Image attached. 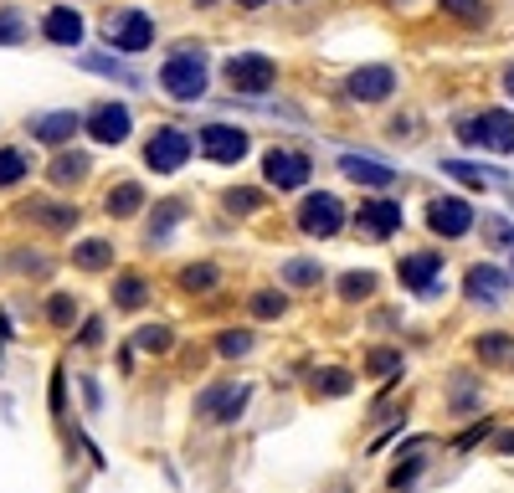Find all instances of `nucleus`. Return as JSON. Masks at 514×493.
I'll return each instance as SVG.
<instances>
[{"mask_svg": "<svg viewBox=\"0 0 514 493\" xmlns=\"http://www.w3.org/2000/svg\"><path fill=\"white\" fill-rule=\"evenodd\" d=\"M186 159H191V134H186V128H155V134H149L145 165L155 175H176Z\"/></svg>", "mask_w": 514, "mask_h": 493, "instance_id": "4", "label": "nucleus"}, {"mask_svg": "<svg viewBox=\"0 0 514 493\" xmlns=\"http://www.w3.org/2000/svg\"><path fill=\"white\" fill-rule=\"evenodd\" d=\"M463 293L473 303H489V308H499L504 303V293H509V283H504V272L499 268H489V262H473L468 268V278H463Z\"/></svg>", "mask_w": 514, "mask_h": 493, "instance_id": "14", "label": "nucleus"}, {"mask_svg": "<svg viewBox=\"0 0 514 493\" xmlns=\"http://www.w3.org/2000/svg\"><path fill=\"white\" fill-rule=\"evenodd\" d=\"M21 36H26V21H21L16 11H0V42H5V47H16Z\"/></svg>", "mask_w": 514, "mask_h": 493, "instance_id": "36", "label": "nucleus"}, {"mask_svg": "<svg viewBox=\"0 0 514 493\" xmlns=\"http://www.w3.org/2000/svg\"><path fill=\"white\" fill-rule=\"evenodd\" d=\"M226 82L237 88V93H268L278 82V62L273 57H262V52H242V57H226Z\"/></svg>", "mask_w": 514, "mask_h": 493, "instance_id": "3", "label": "nucleus"}, {"mask_svg": "<svg viewBox=\"0 0 514 493\" xmlns=\"http://www.w3.org/2000/svg\"><path fill=\"white\" fill-rule=\"evenodd\" d=\"M283 308H289V299H283L278 288H262V293H252V318H283Z\"/></svg>", "mask_w": 514, "mask_h": 493, "instance_id": "30", "label": "nucleus"}, {"mask_svg": "<svg viewBox=\"0 0 514 493\" xmlns=\"http://www.w3.org/2000/svg\"><path fill=\"white\" fill-rule=\"evenodd\" d=\"M72 262H78L82 272H103V268H113V242H109V237L78 242V247H72Z\"/></svg>", "mask_w": 514, "mask_h": 493, "instance_id": "19", "label": "nucleus"}, {"mask_svg": "<svg viewBox=\"0 0 514 493\" xmlns=\"http://www.w3.org/2000/svg\"><path fill=\"white\" fill-rule=\"evenodd\" d=\"M252 350V335L247 329H226V335H216V355H226V360H237V355Z\"/></svg>", "mask_w": 514, "mask_h": 493, "instance_id": "33", "label": "nucleus"}, {"mask_svg": "<svg viewBox=\"0 0 514 493\" xmlns=\"http://www.w3.org/2000/svg\"><path fill=\"white\" fill-rule=\"evenodd\" d=\"M366 370H370V375H381V381H391V375H402V350H370Z\"/></svg>", "mask_w": 514, "mask_h": 493, "instance_id": "31", "label": "nucleus"}, {"mask_svg": "<svg viewBox=\"0 0 514 493\" xmlns=\"http://www.w3.org/2000/svg\"><path fill=\"white\" fill-rule=\"evenodd\" d=\"M299 226H304V237H335L339 226H345V206H339L335 195H304V206H299Z\"/></svg>", "mask_w": 514, "mask_h": 493, "instance_id": "6", "label": "nucleus"}, {"mask_svg": "<svg viewBox=\"0 0 514 493\" xmlns=\"http://www.w3.org/2000/svg\"><path fill=\"white\" fill-rule=\"evenodd\" d=\"M283 278H289L293 288H314L324 272H319V262H309V257H293L289 268H283Z\"/></svg>", "mask_w": 514, "mask_h": 493, "instance_id": "32", "label": "nucleus"}, {"mask_svg": "<svg viewBox=\"0 0 514 493\" xmlns=\"http://www.w3.org/2000/svg\"><path fill=\"white\" fill-rule=\"evenodd\" d=\"M448 16H458V21H479L483 16V0H437Z\"/></svg>", "mask_w": 514, "mask_h": 493, "instance_id": "37", "label": "nucleus"}, {"mask_svg": "<svg viewBox=\"0 0 514 493\" xmlns=\"http://www.w3.org/2000/svg\"><path fill=\"white\" fill-rule=\"evenodd\" d=\"M489 431H494V427H489V422H479V427H468V431H463V437H458L452 447H479L483 437H489Z\"/></svg>", "mask_w": 514, "mask_h": 493, "instance_id": "42", "label": "nucleus"}, {"mask_svg": "<svg viewBox=\"0 0 514 493\" xmlns=\"http://www.w3.org/2000/svg\"><path fill=\"white\" fill-rule=\"evenodd\" d=\"M26 170H32V165H26V155H21V149H0V191L21 185V180H26Z\"/></svg>", "mask_w": 514, "mask_h": 493, "instance_id": "25", "label": "nucleus"}, {"mask_svg": "<svg viewBox=\"0 0 514 493\" xmlns=\"http://www.w3.org/2000/svg\"><path fill=\"white\" fill-rule=\"evenodd\" d=\"M443 175L463 180V185H473V191H483V185H499V170H483V165H468V159H443Z\"/></svg>", "mask_w": 514, "mask_h": 493, "instance_id": "21", "label": "nucleus"}, {"mask_svg": "<svg viewBox=\"0 0 514 493\" xmlns=\"http://www.w3.org/2000/svg\"><path fill=\"white\" fill-rule=\"evenodd\" d=\"M78 128H82L78 113H42V119H32V139H42V144H67Z\"/></svg>", "mask_w": 514, "mask_h": 493, "instance_id": "18", "label": "nucleus"}, {"mask_svg": "<svg viewBox=\"0 0 514 493\" xmlns=\"http://www.w3.org/2000/svg\"><path fill=\"white\" fill-rule=\"evenodd\" d=\"M402 283L412 288V293H433V278L443 272V257L437 252H412V257H402Z\"/></svg>", "mask_w": 514, "mask_h": 493, "instance_id": "16", "label": "nucleus"}, {"mask_svg": "<svg viewBox=\"0 0 514 493\" xmlns=\"http://www.w3.org/2000/svg\"><path fill=\"white\" fill-rule=\"evenodd\" d=\"M26 216L36 226H47V232H72L78 226V206H47V201H36V206H26Z\"/></svg>", "mask_w": 514, "mask_h": 493, "instance_id": "20", "label": "nucleus"}, {"mask_svg": "<svg viewBox=\"0 0 514 493\" xmlns=\"http://www.w3.org/2000/svg\"><path fill=\"white\" fill-rule=\"evenodd\" d=\"M391 88H396V72L391 67H355L350 78H345V93L360 98V103H381V98H391Z\"/></svg>", "mask_w": 514, "mask_h": 493, "instance_id": "13", "label": "nucleus"}, {"mask_svg": "<svg viewBox=\"0 0 514 493\" xmlns=\"http://www.w3.org/2000/svg\"><path fill=\"white\" fill-rule=\"evenodd\" d=\"M473 350H479V360H494V365H509V360H514V339H509V335H483L479 345H473Z\"/></svg>", "mask_w": 514, "mask_h": 493, "instance_id": "26", "label": "nucleus"}, {"mask_svg": "<svg viewBox=\"0 0 514 493\" xmlns=\"http://www.w3.org/2000/svg\"><path fill=\"white\" fill-rule=\"evenodd\" d=\"M82 67H88V72H103V78H119V82H128V88L139 82L124 62H113V57H82Z\"/></svg>", "mask_w": 514, "mask_h": 493, "instance_id": "34", "label": "nucleus"}, {"mask_svg": "<svg viewBox=\"0 0 514 493\" xmlns=\"http://www.w3.org/2000/svg\"><path fill=\"white\" fill-rule=\"evenodd\" d=\"M427 226H433L437 237H468L473 232V206L458 201V195H443L427 206Z\"/></svg>", "mask_w": 514, "mask_h": 493, "instance_id": "11", "label": "nucleus"}, {"mask_svg": "<svg viewBox=\"0 0 514 493\" xmlns=\"http://www.w3.org/2000/svg\"><path fill=\"white\" fill-rule=\"evenodd\" d=\"M47 314H52V324H72V314H78V303L67 299V293H57V299L47 303Z\"/></svg>", "mask_w": 514, "mask_h": 493, "instance_id": "40", "label": "nucleus"}, {"mask_svg": "<svg viewBox=\"0 0 514 493\" xmlns=\"http://www.w3.org/2000/svg\"><path fill=\"white\" fill-rule=\"evenodd\" d=\"M160 88L170 98H180V103H195V98L206 93V57L201 52H176L160 67Z\"/></svg>", "mask_w": 514, "mask_h": 493, "instance_id": "2", "label": "nucleus"}, {"mask_svg": "<svg viewBox=\"0 0 514 493\" xmlns=\"http://www.w3.org/2000/svg\"><path fill=\"white\" fill-rule=\"evenodd\" d=\"M128 128H134V113H128L124 103H98V109L88 113V134H93L98 144H124Z\"/></svg>", "mask_w": 514, "mask_h": 493, "instance_id": "12", "label": "nucleus"}, {"mask_svg": "<svg viewBox=\"0 0 514 493\" xmlns=\"http://www.w3.org/2000/svg\"><path fill=\"white\" fill-rule=\"evenodd\" d=\"M376 293V272H345L339 278V299L355 303V299H370Z\"/></svg>", "mask_w": 514, "mask_h": 493, "instance_id": "27", "label": "nucleus"}, {"mask_svg": "<svg viewBox=\"0 0 514 493\" xmlns=\"http://www.w3.org/2000/svg\"><path fill=\"white\" fill-rule=\"evenodd\" d=\"M180 283H186V293H211L216 288V268L211 262H191V268L180 272Z\"/></svg>", "mask_w": 514, "mask_h": 493, "instance_id": "29", "label": "nucleus"}, {"mask_svg": "<svg viewBox=\"0 0 514 493\" xmlns=\"http://www.w3.org/2000/svg\"><path fill=\"white\" fill-rule=\"evenodd\" d=\"M145 299H149V283L139 272H124V278L113 283V303H119V308H139Z\"/></svg>", "mask_w": 514, "mask_h": 493, "instance_id": "24", "label": "nucleus"}, {"mask_svg": "<svg viewBox=\"0 0 514 493\" xmlns=\"http://www.w3.org/2000/svg\"><path fill=\"white\" fill-rule=\"evenodd\" d=\"M499 452H509L514 458V431H499Z\"/></svg>", "mask_w": 514, "mask_h": 493, "instance_id": "44", "label": "nucleus"}, {"mask_svg": "<svg viewBox=\"0 0 514 493\" xmlns=\"http://www.w3.org/2000/svg\"><path fill=\"white\" fill-rule=\"evenodd\" d=\"M262 180L278 185V191H299L309 180V155H299V149H268L262 155Z\"/></svg>", "mask_w": 514, "mask_h": 493, "instance_id": "7", "label": "nucleus"}, {"mask_svg": "<svg viewBox=\"0 0 514 493\" xmlns=\"http://www.w3.org/2000/svg\"><path fill=\"white\" fill-rule=\"evenodd\" d=\"M422 473V458H412V462H402V468H396V473H391V483H396V488H402V483H412V478Z\"/></svg>", "mask_w": 514, "mask_h": 493, "instance_id": "43", "label": "nucleus"}, {"mask_svg": "<svg viewBox=\"0 0 514 493\" xmlns=\"http://www.w3.org/2000/svg\"><path fill=\"white\" fill-rule=\"evenodd\" d=\"M314 391H319V396H345V391H350V375H345V370H324L319 381H314Z\"/></svg>", "mask_w": 514, "mask_h": 493, "instance_id": "35", "label": "nucleus"}, {"mask_svg": "<svg viewBox=\"0 0 514 493\" xmlns=\"http://www.w3.org/2000/svg\"><path fill=\"white\" fill-rule=\"evenodd\" d=\"M88 175V159L82 155H57L52 159V180H57V185H72V180H82Z\"/></svg>", "mask_w": 514, "mask_h": 493, "instance_id": "28", "label": "nucleus"}, {"mask_svg": "<svg viewBox=\"0 0 514 493\" xmlns=\"http://www.w3.org/2000/svg\"><path fill=\"white\" fill-rule=\"evenodd\" d=\"M242 11H257V5H268V0H237Z\"/></svg>", "mask_w": 514, "mask_h": 493, "instance_id": "46", "label": "nucleus"}, {"mask_svg": "<svg viewBox=\"0 0 514 493\" xmlns=\"http://www.w3.org/2000/svg\"><path fill=\"white\" fill-rule=\"evenodd\" d=\"M42 32H47V42H57V47H78L82 42V16L72 11V5H57V11H47Z\"/></svg>", "mask_w": 514, "mask_h": 493, "instance_id": "17", "label": "nucleus"}, {"mask_svg": "<svg viewBox=\"0 0 514 493\" xmlns=\"http://www.w3.org/2000/svg\"><path fill=\"white\" fill-rule=\"evenodd\" d=\"M201 155L216 159V165H237L247 155V134L237 124H206L201 128Z\"/></svg>", "mask_w": 514, "mask_h": 493, "instance_id": "10", "label": "nucleus"}, {"mask_svg": "<svg viewBox=\"0 0 514 493\" xmlns=\"http://www.w3.org/2000/svg\"><path fill=\"white\" fill-rule=\"evenodd\" d=\"M201 5H211V0H201Z\"/></svg>", "mask_w": 514, "mask_h": 493, "instance_id": "47", "label": "nucleus"}, {"mask_svg": "<svg viewBox=\"0 0 514 493\" xmlns=\"http://www.w3.org/2000/svg\"><path fill=\"white\" fill-rule=\"evenodd\" d=\"M339 170H345L355 185H370V191H391V185H396V170L381 165V159H366V155H339Z\"/></svg>", "mask_w": 514, "mask_h": 493, "instance_id": "15", "label": "nucleus"}, {"mask_svg": "<svg viewBox=\"0 0 514 493\" xmlns=\"http://www.w3.org/2000/svg\"><path fill=\"white\" fill-rule=\"evenodd\" d=\"M139 206H145V191H139L134 180L113 185V191H109V201H103V211H109V216H119V222H124V216H134Z\"/></svg>", "mask_w": 514, "mask_h": 493, "instance_id": "22", "label": "nucleus"}, {"mask_svg": "<svg viewBox=\"0 0 514 493\" xmlns=\"http://www.w3.org/2000/svg\"><path fill=\"white\" fill-rule=\"evenodd\" d=\"M463 144H479L489 155H514V113L509 109H483L479 119L458 124Z\"/></svg>", "mask_w": 514, "mask_h": 493, "instance_id": "1", "label": "nucleus"}, {"mask_svg": "<svg viewBox=\"0 0 514 493\" xmlns=\"http://www.w3.org/2000/svg\"><path fill=\"white\" fill-rule=\"evenodd\" d=\"M355 226H360L370 242L396 237V232H402V201H391V195H376V201H366V206H360Z\"/></svg>", "mask_w": 514, "mask_h": 493, "instance_id": "9", "label": "nucleus"}, {"mask_svg": "<svg viewBox=\"0 0 514 493\" xmlns=\"http://www.w3.org/2000/svg\"><path fill=\"white\" fill-rule=\"evenodd\" d=\"M483 226H489V242H494V247H514V226L509 222H494V216H489Z\"/></svg>", "mask_w": 514, "mask_h": 493, "instance_id": "41", "label": "nucleus"}, {"mask_svg": "<svg viewBox=\"0 0 514 493\" xmlns=\"http://www.w3.org/2000/svg\"><path fill=\"white\" fill-rule=\"evenodd\" d=\"M139 350H170V329H160V324H149V329H139Z\"/></svg>", "mask_w": 514, "mask_h": 493, "instance_id": "39", "label": "nucleus"}, {"mask_svg": "<svg viewBox=\"0 0 514 493\" xmlns=\"http://www.w3.org/2000/svg\"><path fill=\"white\" fill-rule=\"evenodd\" d=\"M109 47H119V52L155 47V21L145 11H119V16H109Z\"/></svg>", "mask_w": 514, "mask_h": 493, "instance_id": "5", "label": "nucleus"}, {"mask_svg": "<svg viewBox=\"0 0 514 493\" xmlns=\"http://www.w3.org/2000/svg\"><path fill=\"white\" fill-rule=\"evenodd\" d=\"M257 206H262V195H257V191H247V185H242V191H226V211L247 216V211H257Z\"/></svg>", "mask_w": 514, "mask_h": 493, "instance_id": "38", "label": "nucleus"}, {"mask_svg": "<svg viewBox=\"0 0 514 493\" xmlns=\"http://www.w3.org/2000/svg\"><path fill=\"white\" fill-rule=\"evenodd\" d=\"M247 385H237V381H226V385H211L206 396L195 401V412L206 416V422H237L242 412H247Z\"/></svg>", "mask_w": 514, "mask_h": 493, "instance_id": "8", "label": "nucleus"}, {"mask_svg": "<svg viewBox=\"0 0 514 493\" xmlns=\"http://www.w3.org/2000/svg\"><path fill=\"white\" fill-rule=\"evenodd\" d=\"M504 93L514 98V67H509V72H504Z\"/></svg>", "mask_w": 514, "mask_h": 493, "instance_id": "45", "label": "nucleus"}, {"mask_svg": "<svg viewBox=\"0 0 514 493\" xmlns=\"http://www.w3.org/2000/svg\"><path fill=\"white\" fill-rule=\"evenodd\" d=\"M176 222H186V201H160L155 216H149V242H170Z\"/></svg>", "mask_w": 514, "mask_h": 493, "instance_id": "23", "label": "nucleus"}]
</instances>
